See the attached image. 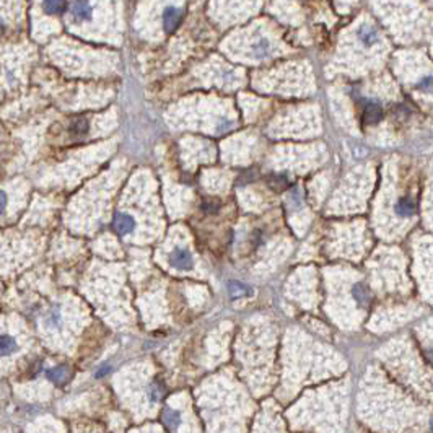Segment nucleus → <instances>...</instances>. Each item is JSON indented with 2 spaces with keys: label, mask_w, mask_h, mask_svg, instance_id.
<instances>
[{
  "label": "nucleus",
  "mask_w": 433,
  "mask_h": 433,
  "mask_svg": "<svg viewBox=\"0 0 433 433\" xmlns=\"http://www.w3.org/2000/svg\"><path fill=\"white\" fill-rule=\"evenodd\" d=\"M86 129H88L86 122H85L83 119H78V121H75V122L72 124L70 132H72L73 135H83V134L86 132Z\"/></svg>",
  "instance_id": "nucleus-18"
},
{
  "label": "nucleus",
  "mask_w": 433,
  "mask_h": 433,
  "mask_svg": "<svg viewBox=\"0 0 433 433\" xmlns=\"http://www.w3.org/2000/svg\"><path fill=\"white\" fill-rule=\"evenodd\" d=\"M18 349V345L15 342L13 337L10 336H0V355H11L13 352Z\"/></svg>",
  "instance_id": "nucleus-11"
},
{
  "label": "nucleus",
  "mask_w": 433,
  "mask_h": 433,
  "mask_svg": "<svg viewBox=\"0 0 433 433\" xmlns=\"http://www.w3.org/2000/svg\"><path fill=\"white\" fill-rule=\"evenodd\" d=\"M288 202L292 204V206L296 209V207H300V204H301V199H300V193L298 191H292V194H290V199H288Z\"/></svg>",
  "instance_id": "nucleus-20"
},
{
  "label": "nucleus",
  "mask_w": 433,
  "mask_h": 433,
  "mask_svg": "<svg viewBox=\"0 0 433 433\" xmlns=\"http://www.w3.org/2000/svg\"><path fill=\"white\" fill-rule=\"evenodd\" d=\"M270 51H272V47H270V42L267 38H259L252 42V55H254L256 59L267 57Z\"/></svg>",
  "instance_id": "nucleus-7"
},
{
  "label": "nucleus",
  "mask_w": 433,
  "mask_h": 433,
  "mask_svg": "<svg viewBox=\"0 0 433 433\" xmlns=\"http://www.w3.org/2000/svg\"><path fill=\"white\" fill-rule=\"evenodd\" d=\"M46 326L47 327H59L60 326V323H62V318H60V311H59V308H54V309H51V311H49V314L46 316Z\"/></svg>",
  "instance_id": "nucleus-16"
},
{
  "label": "nucleus",
  "mask_w": 433,
  "mask_h": 433,
  "mask_svg": "<svg viewBox=\"0 0 433 433\" xmlns=\"http://www.w3.org/2000/svg\"><path fill=\"white\" fill-rule=\"evenodd\" d=\"M269 186L274 191H277V193H282V191H285L288 188V181L285 176H278V175H274L269 178Z\"/></svg>",
  "instance_id": "nucleus-15"
},
{
  "label": "nucleus",
  "mask_w": 433,
  "mask_h": 433,
  "mask_svg": "<svg viewBox=\"0 0 433 433\" xmlns=\"http://www.w3.org/2000/svg\"><path fill=\"white\" fill-rule=\"evenodd\" d=\"M183 20V11L178 7H166L163 11V28L168 34L175 33Z\"/></svg>",
  "instance_id": "nucleus-1"
},
{
  "label": "nucleus",
  "mask_w": 433,
  "mask_h": 433,
  "mask_svg": "<svg viewBox=\"0 0 433 433\" xmlns=\"http://www.w3.org/2000/svg\"><path fill=\"white\" fill-rule=\"evenodd\" d=\"M67 376H69V371H67L65 367H55L47 371V378L54 383H57V385L64 383L67 380Z\"/></svg>",
  "instance_id": "nucleus-12"
},
{
  "label": "nucleus",
  "mask_w": 433,
  "mask_h": 433,
  "mask_svg": "<svg viewBox=\"0 0 433 433\" xmlns=\"http://www.w3.org/2000/svg\"><path fill=\"white\" fill-rule=\"evenodd\" d=\"M0 31H2V26H0Z\"/></svg>",
  "instance_id": "nucleus-26"
},
{
  "label": "nucleus",
  "mask_w": 433,
  "mask_h": 433,
  "mask_svg": "<svg viewBox=\"0 0 433 433\" xmlns=\"http://www.w3.org/2000/svg\"><path fill=\"white\" fill-rule=\"evenodd\" d=\"M354 296H355V300L360 303V305H368L370 300H371L368 288L365 287L363 283H357V285L354 287Z\"/></svg>",
  "instance_id": "nucleus-13"
},
{
  "label": "nucleus",
  "mask_w": 433,
  "mask_h": 433,
  "mask_svg": "<svg viewBox=\"0 0 433 433\" xmlns=\"http://www.w3.org/2000/svg\"><path fill=\"white\" fill-rule=\"evenodd\" d=\"M70 13L78 21H88L91 18V5L86 0H75L70 7Z\"/></svg>",
  "instance_id": "nucleus-5"
},
{
  "label": "nucleus",
  "mask_w": 433,
  "mask_h": 433,
  "mask_svg": "<svg viewBox=\"0 0 433 433\" xmlns=\"http://www.w3.org/2000/svg\"><path fill=\"white\" fill-rule=\"evenodd\" d=\"M417 88H419L420 91H425V93H433V77H432V75L422 77V78L419 80Z\"/></svg>",
  "instance_id": "nucleus-17"
},
{
  "label": "nucleus",
  "mask_w": 433,
  "mask_h": 433,
  "mask_svg": "<svg viewBox=\"0 0 433 433\" xmlns=\"http://www.w3.org/2000/svg\"><path fill=\"white\" fill-rule=\"evenodd\" d=\"M358 39L367 47H371V46L378 44L381 36L373 24H363V26H360V29H358Z\"/></svg>",
  "instance_id": "nucleus-4"
},
{
  "label": "nucleus",
  "mask_w": 433,
  "mask_h": 433,
  "mask_svg": "<svg viewBox=\"0 0 433 433\" xmlns=\"http://www.w3.org/2000/svg\"><path fill=\"white\" fill-rule=\"evenodd\" d=\"M113 226H114L116 233H119V234H122V236H124V234H129V233L134 231L135 220L129 214H116Z\"/></svg>",
  "instance_id": "nucleus-3"
},
{
  "label": "nucleus",
  "mask_w": 433,
  "mask_h": 433,
  "mask_svg": "<svg viewBox=\"0 0 433 433\" xmlns=\"http://www.w3.org/2000/svg\"><path fill=\"white\" fill-rule=\"evenodd\" d=\"M381 114H383V111H381V106L378 103H368L367 106H365V109H363V119H365V122L367 124H376V122H380V119H381Z\"/></svg>",
  "instance_id": "nucleus-6"
},
{
  "label": "nucleus",
  "mask_w": 433,
  "mask_h": 433,
  "mask_svg": "<svg viewBox=\"0 0 433 433\" xmlns=\"http://www.w3.org/2000/svg\"><path fill=\"white\" fill-rule=\"evenodd\" d=\"M432 429H433V422H432Z\"/></svg>",
  "instance_id": "nucleus-25"
},
{
  "label": "nucleus",
  "mask_w": 433,
  "mask_h": 433,
  "mask_svg": "<svg viewBox=\"0 0 433 433\" xmlns=\"http://www.w3.org/2000/svg\"><path fill=\"white\" fill-rule=\"evenodd\" d=\"M108 371H109V368H108V367H101V370H100V371H98V373H96V376H98V378H100V376H103V375H106V373H108Z\"/></svg>",
  "instance_id": "nucleus-24"
},
{
  "label": "nucleus",
  "mask_w": 433,
  "mask_h": 433,
  "mask_svg": "<svg viewBox=\"0 0 433 433\" xmlns=\"http://www.w3.org/2000/svg\"><path fill=\"white\" fill-rule=\"evenodd\" d=\"M204 209L207 210V212H215L216 209H218V204H214V202H209V204H206V206H204Z\"/></svg>",
  "instance_id": "nucleus-23"
},
{
  "label": "nucleus",
  "mask_w": 433,
  "mask_h": 433,
  "mask_svg": "<svg viewBox=\"0 0 433 433\" xmlns=\"http://www.w3.org/2000/svg\"><path fill=\"white\" fill-rule=\"evenodd\" d=\"M170 262L173 267H176L179 270H189L193 267V256L186 249H175L170 256Z\"/></svg>",
  "instance_id": "nucleus-2"
},
{
  "label": "nucleus",
  "mask_w": 433,
  "mask_h": 433,
  "mask_svg": "<svg viewBox=\"0 0 433 433\" xmlns=\"http://www.w3.org/2000/svg\"><path fill=\"white\" fill-rule=\"evenodd\" d=\"M228 292H230V296H231V298H241V296L249 295V293H251V288H249V287H246L244 283L233 280V282L228 283Z\"/></svg>",
  "instance_id": "nucleus-10"
},
{
  "label": "nucleus",
  "mask_w": 433,
  "mask_h": 433,
  "mask_svg": "<svg viewBox=\"0 0 433 433\" xmlns=\"http://www.w3.org/2000/svg\"><path fill=\"white\" fill-rule=\"evenodd\" d=\"M5 207H7V196H5V193L0 191V214L3 212Z\"/></svg>",
  "instance_id": "nucleus-22"
},
{
  "label": "nucleus",
  "mask_w": 433,
  "mask_h": 433,
  "mask_svg": "<svg viewBox=\"0 0 433 433\" xmlns=\"http://www.w3.org/2000/svg\"><path fill=\"white\" fill-rule=\"evenodd\" d=\"M162 394H163L162 386H160V385H153V386H152V389H150V399H152V401L158 402L160 398H162Z\"/></svg>",
  "instance_id": "nucleus-19"
},
{
  "label": "nucleus",
  "mask_w": 433,
  "mask_h": 433,
  "mask_svg": "<svg viewBox=\"0 0 433 433\" xmlns=\"http://www.w3.org/2000/svg\"><path fill=\"white\" fill-rule=\"evenodd\" d=\"M162 419H163L165 427L171 432H176L179 424H181V416H179V412L173 411V409H165Z\"/></svg>",
  "instance_id": "nucleus-8"
},
{
  "label": "nucleus",
  "mask_w": 433,
  "mask_h": 433,
  "mask_svg": "<svg viewBox=\"0 0 433 433\" xmlns=\"http://www.w3.org/2000/svg\"><path fill=\"white\" fill-rule=\"evenodd\" d=\"M231 127H233V122L230 119H221V122H218V126H216L218 132H226V131H230Z\"/></svg>",
  "instance_id": "nucleus-21"
},
{
  "label": "nucleus",
  "mask_w": 433,
  "mask_h": 433,
  "mask_svg": "<svg viewBox=\"0 0 433 433\" xmlns=\"http://www.w3.org/2000/svg\"><path fill=\"white\" fill-rule=\"evenodd\" d=\"M42 8L51 15L60 13V11L65 8V0H44V2H42Z\"/></svg>",
  "instance_id": "nucleus-14"
},
{
  "label": "nucleus",
  "mask_w": 433,
  "mask_h": 433,
  "mask_svg": "<svg viewBox=\"0 0 433 433\" xmlns=\"http://www.w3.org/2000/svg\"><path fill=\"white\" fill-rule=\"evenodd\" d=\"M396 212L401 216H412L416 214V204L411 199V197H402L399 202L396 204Z\"/></svg>",
  "instance_id": "nucleus-9"
}]
</instances>
